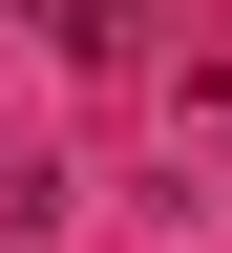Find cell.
<instances>
[{
    "instance_id": "cell-1",
    "label": "cell",
    "mask_w": 232,
    "mask_h": 253,
    "mask_svg": "<svg viewBox=\"0 0 232 253\" xmlns=\"http://www.w3.org/2000/svg\"><path fill=\"white\" fill-rule=\"evenodd\" d=\"M190 148H211V169H232V84H211V106H190Z\"/></svg>"
}]
</instances>
